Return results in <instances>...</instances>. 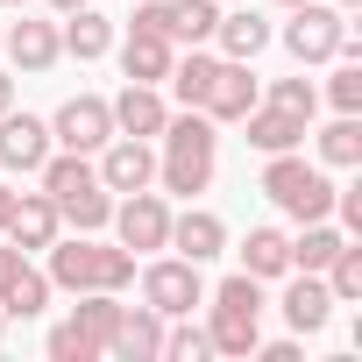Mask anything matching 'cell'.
Returning a JSON list of instances; mask_svg holds the SVG:
<instances>
[{
    "label": "cell",
    "mask_w": 362,
    "mask_h": 362,
    "mask_svg": "<svg viewBox=\"0 0 362 362\" xmlns=\"http://www.w3.org/2000/svg\"><path fill=\"white\" fill-rule=\"evenodd\" d=\"M163 149H156V185L163 192H177V199H199L206 185H214V156H221V128L199 114V107H185V114H170L163 121V135H156Z\"/></svg>",
    "instance_id": "1"
},
{
    "label": "cell",
    "mask_w": 362,
    "mask_h": 362,
    "mask_svg": "<svg viewBox=\"0 0 362 362\" xmlns=\"http://www.w3.org/2000/svg\"><path fill=\"white\" fill-rule=\"evenodd\" d=\"M50 291H128L135 284V249H121V242H93V235H57L50 249Z\"/></svg>",
    "instance_id": "2"
},
{
    "label": "cell",
    "mask_w": 362,
    "mask_h": 362,
    "mask_svg": "<svg viewBox=\"0 0 362 362\" xmlns=\"http://www.w3.org/2000/svg\"><path fill=\"white\" fill-rule=\"evenodd\" d=\"M43 192L57 199V214L78 228V235H100L107 221H114V192L100 185V170H93V156H78V149H50L43 156Z\"/></svg>",
    "instance_id": "3"
},
{
    "label": "cell",
    "mask_w": 362,
    "mask_h": 362,
    "mask_svg": "<svg viewBox=\"0 0 362 362\" xmlns=\"http://www.w3.org/2000/svg\"><path fill=\"white\" fill-rule=\"evenodd\" d=\"M199 305H206V341H214V355H256V341H263V284H256L249 270L221 277Z\"/></svg>",
    "instance_id": "4"
},
{
    "label": "cell",
    "mask_w": 362,
    "mask_h": 362,
    "mask_svg": "<svg viewBox=\"0 0 362 362\" xmlns=\"http://www.w3.org/2000/svg\"><path fill=\"white\" fill-rule=\"evenodd\" d=\"M263 199L305 228V221H327L334 214V177H327V163H305L298 149H277L263 163Z\"/></svg>",
    "instance_id": "5"
},
{
    "label": "cell",
    "mask_w": 362,
    "mask_h": 362,
    "mask_svg": "<svg viewBox=\"0 0 362 362\" xmlns=\"http://www.w3.org/2000/svg\"><path fill=\"white\" fill-rule=\"evenodd\" d=\"M121 327V291H78L71 320L50 327V362H100Z\"/></svg>",
    "instance_id": "6"
},
{
    "label": "cell",
    "mask_w": 362,
    "mask_h": 362,
    "mask_svg": "<svg viewBox=\"0 0 362 362\" xmlns=\"http://www.w3.org/2000/svg\"><path fill=\"white\" fill-rule=\"evenodd\" d=\"M50 142L57 149H78V156H100L114 142V107L100 93H71L57 114H50Z\"/></svg>",
    "instance_id": "7"
},
{
    "label": "cell",
    "mask_w": 362,
    "mask_h": 362,
    "mask_svg": "<svg viewBox=\"0 0 362 362\" xmlns=\"http://www.w3.org/2000/svg\"><path fill=\"white\" fill-rule=\"evenodd\" d=\"M214 22H221V0H135L128 29H156L170 43H214Z\"/></svg>",
    "instance_id": "8"
},
{
    "label": "cell",
    "mask_w": 362,
    "mask_h": 362,
    "mask_svg": "<svg viewBox=\"0 0 362 362\" xmlns=\"http://www.w3.org/2000/svg\"><path fill=\"white\" fill-rule=\"evenodd\" d=\"M341 36H348V22H341V8H327V0H305V8H291V22H284V50L298 64H334Z\"/></svg>",
    "instance_id": "9"
},
{
    "label": "cell",
    "mask_w": 362,
    "mask_h": 362,
    "mask_svg": "<svg viewBox=\"0 0 362 362\" xmlns=\"http://www.w3.org/2000/svg\"><path fill=\"white\" fill-rule=\"evenodd\" d=\"M107 228H114V242H121V249L149 256V249H163V242H170V206H163V192H149V185H142V192H121V199H114V221H107Z\"/></svg>",
    "instance_id": "10"
},
{
    "label": "cell",
    "mask_w": 362,
    "mask_h": 362,
    "mask_svg": "<svg viewBox=\"0 0 362 362\" xmlns=\"http://www.w3.org/2000/svg\"><path fill=\"white\" fill-rule=\"evenodd\" d=\"M199 298H206V277H199V263H185V256H156V263H142V305H156L163 320L192 313Z\"/></svg>",
    "instance_id": "11"
},
{
    "label": "cell",
    "mask_w": 362,
    "mask_h": 362,
    "mask_svg": "<svg viewBox=\"0 0 362 362\" xmlns=\"http://www.w3.org/2000/svg\"><path fill=\"white\" fill-rule=\"evenodd\" d=\"M50 305V277L8 242V249H0V313H8V320H36Z\"/></svg>",
    "instance_id": "12"
},
{
    "label": "cell",
    "mask_w": 362,
    "mask_h": 362,
    "mask_svg": "<svg viewBox=\"0 0 362 362\" xmlns=\"http://www.w3.org/2000/svg\"><path fill=\"white\" fill-rule=\"evenodd\" d=\"M100 185L121 199V192H142V185H156V149L142 142V135H114L107 149H100Z\"/></svg>",
    "instance_id": "13"
},
{
    "label": "cell",
    "mask_w": 362,
    "mask_h": 362,
    "mask_svg": "<svg viewBox=\"0 0 362 362\" xmlns=\"http://www.w3.org/2000/svg\"><path fill=\"white\" fill-rule=\"evenodd\" d=\"M0 235H8L22 256H36V249H50V242L64 235V214H57L50 192H15V214H8V228H0Z\"/></svg>",
    "instance_id": "14"
},
{
    "label": "cell",
    "mask_w": 362,
    "mask_h": 362,
    "mask_svg": "<svg viewBox=\"0 0 362 362\" xmlns=\"http://www.w3.org/2000/svg\"><path fill=\"white\" fill-rule=\"evenodd\" d=\"M256 100H263L256 71H249V64H235V57H221V71H214V86H206V107H199V114H206L214 128H228V121H242Z\"/></svg>",
    "instance_id": "15"
},
{
    "label": "cell",
    "mask_w": 362,
    "mask_h": 362,
    "mask_svg": "<svg viewBox=\"0 0 362 362\" xmlns=\"http://www.w3.org/2000/svg\"><path fill=\"white\" fill-rule=\"evenodd\" d=\"M284 277H291V270H284ZM277 313L291 320V334H298V341H305V334H320V327L334 320V291H327V277H320V270H298V277L284 284Z\"/></svg>",
    "instance_id": "16"
},
{
    "label": "cell",
    "mask_w": 362,
    "mask_h": 362,
    "mask_svg": "<svg viewBox=\"0 0 362 362\" xmlns=\"http://www.w3.org/2000/svg\"><path fill=\"white\" fill-rule=\"evenodd\" d=\"M107 107H114V135H142V142H156V135H163V121H170L163 86H121Z\"/></svg>",
    "instance_id": "17"
},
{
    "label": "cell",
    "mask_w": 362,
    "mask_h": 362,
    "mask_svg": "<svg viewBox=\"0 0 362 362\" xmlns=\"http://www.w3.org/2000/svg\"><path fill=\"white\" fill-rule=\"evenodd\" d=\"M163 249H177L185 263H214L228 249V221L206 214V206H185V214H170V242Z\"/></svg>",
    "instance_id": "18"
},
{
    "label": "cell",
    "mask_w": 362,
    "mask_h": 362,
    "mask_svg": "<svg viewBox=\"0 0 362 362\" xmlns=\"http://www.w3.org/2000/svg\"><path fill=\"white\" fill-rule=\"evenodd\" d=\"M242 128H249V149H263V156H277V149H298V142L313 135V121H305V114H291V107H270V100H256V107L242 114Z\"/></svg>",
    "instance_id": "19"
},
{
    "label": "cell",
    "mask_w": 362,
    "mask_h": 362,
    "mask_svg": "<svg viewBox=\"0 0 362 362\" xmlns=\"http://www.w3.org/2000/svg\"><path fill=\"white\" fill-rule=\"evenodd\" d=\"M43 156H50V121H36V114H0V163L8 170H43Z\"/></svg>",
    "instance_id": "20"
},
{
    "label": "cell",
    "mask_w": 362,
    "mask_h": 362,
    "mask_svg": "<svg viewBox=\"0 0 362 362\" xmlns=\"http://www.w3.org/2000/svg\"><path fill=\"white\" fill-rule=\"evenodd\" d=\"M170 57H177V43L156 36V29H128V43H121L128 86H163V78H170Z\"/></svg>",
    "instance_id": "21"
},
{
    "label": "cell",
    "mask_w": 362,
    "mask_h": 362,
    "mask_svg": "<svg viewBox=\"0 0 362 362\" xmlns=\"http://www.w3.org/2000/svg\"><path fill=\"white\" fill-rule=\"evenodd\" d=\"M121 362H156L163 355V313L156 305H121V327H114V348Z\"/></svg>",
    "instance_id": "22"
},
{
    "label": "cell",
    "mask_w": 362,
    "mask_h": 362,
    "mask_svg": "<svg viewBox=\"0 0 362 362\" xmlns=\"http://www.w3.org/2000/svg\"><path fill=\"white\" fill-rule=\"evenodd\" d=\"M214 43H221V57H235V64H256V57L270 50V22H263L256 8H242V15H221V22H214Z\"/></svg>",
    "instance_id": "23"
},
{
    "label": "cell",
    "mask_w": 362,
    "mask_h": 362,
    "mask_svg": "<svg viewBox=\"0 0 362 362\" xmlns=\"http://www.w3.org/2000/svg\"><path fill=\"white\" fill-rule=\"evenodd\" d=\"M8 57H15L22 71H50V64L64 57L57 22H15V29H8Z\"/></svg>",
    "instance_id": "24"
},
{
    "label": "cell",
    "mask_w": 362,
    "mask_h": 362,
    "mask_svg": "<svg viewBox=\"0 0 362 362\" xmlns=\"http://www.w3.org/2000/svg\"><path fill=\"white\" fill-rule=\"evenodd\" d=\"M57 36H64V50H71L78 64H93V57H107V50H114V22H107L100 8H71Z\"/></svg>",
    "instance_id": "25"
},
{
    "label": "cell",
    "mask_w": 362,
    "mask_h": 362,
    "mask_svg": "<svg viewBox=\"0 0 362 362\" xmlns=\"http://www.w3.org/2000/svg\"><path fill=\"white\" fill-rule=\"evenodd\" d=\"M242 270H249L256 284L284 277V270H291V235H284V228H249V242H242Z\"/></svg>",
    "instance_id": "26"
},
{
    "label": "cell",
    "mask_w": 362,
    "mask_h": 362,
    "mask_svg": "<svg viewBox=\"0 0 362 362\" xmlns=\"http://www.w3.org/2000/svg\"><path fill=\"white\" fill-rule=\"evenodd\" d=\"M214 71H221V57L192 43V57H170V78H163V86H170V100H177V107H206Z\"/></svg>",
    "instance_id": "27"
},
{
    "label": "cell",
    "mask_w": 362,
    "mask_h": 362,
    "mask_svg": "<svg viewBox=\"0 0 362 362\" xmlns=\"http://www.w3.org/2000/svg\"><path fill=\"white\" fill-rule=\"evenodd\" d=\"M313 142H320V163H334V170H355L362 163V121L355 114H334Z\"/></svg>",
    "instance_id": "28"
},
{
    "label": "cell",
    "mask_w": 362,
    "mask_h": 362,
    "mask_svg": "<svg viewBox=\"0 0 362 362\" xmlns=\"http://www.w3.org/2000/svg\"><path fill=\"white\" fill-rule=\"evenodd\" d=\"M341 242H348L341 228H327V221H305V228H298V242H291V270H327Z\"/></svg>",
    "instance_id": "29"
},
{
    "label": "cell",
    "mask_w": 362,
    "mask_h": 362,
    "mask_svg": "<svg viewBox=\"0 0 362 362\" xmlns=\"http://www.w3.org/2000/svg\"><path fill=\"white\" fill-rule=\"evenodd\" d=\"M320 277H327L334 305H355V298H362V249H355V242H341V249H334V263H327Z\"/></svg>",
    "instance_id": "30"
},
{
    "label": "cell",
    "mask_w": 362,
    "mask_h": 362,
    "mask_svg": "<svg viewBox=\"0 0 362 362\" xmlns=\"http://www.w3.org/2000/svg\"><path fill=\"white\" fill-rule=\"evenodd\" d=\"M163 355L170 362H199V355H214V341H206V327H192V313H177V327L163 320Z\"/></svg>",
    "instance_id": "31"
},
{
    "label": "cell",
    "mask_w": 362,
    "mask_h": 362,
    "mask_svg": "<svg viewBox=\"0 0 362 362\" xmlns=\"http://www.w3.org/2000/svg\"><path fill=\"white\" fill-rule=\"evenodd\" d=\"M327 100H334V114H362V64L341 57V71L327 78Z\"/></svg>",
    "instance_id": "32"
},
{
    "label": "cell",
    "mask_w": 362,
    "mask_h": 362,
    "mask_svg": "<svg viewBox=\"0 0 362 362\" xmlns=\"http://www.w3.org/2000/svg\"><path fill=\"white\" fill-rule=\"evenodd\" d=\"M263 100H270V107H291V114H305V121H313V107H320L313 78H277V86H270Z\"/></svg>",
    "instance_id": "33"
},
{
    "label": "cell",
    "mask_w": 362,
    "mask_h": 362,
    "mask_svg": "<svg viewBox=\"0 0 362 362\" xmlns=\"http://www.w3.org/2000/svg\"><path fill=\"white\" fill-rule=\"evenodd\" d=\"M334 214H341V228H348V235H362V185L334 192Z\"/></svg>",
    "instance_id": "34"
},
{
    "label": "cell",
    "mask_w": 362,
    "mask_h": 362,
    "mask_svg": "<svg viewBox=\"0 0 362 362\" xmlns=\"http://www.w3.org/2000/svg\"><path fill=\"white\" fill-rule=\"evenodd\" d=\"M256 355H263V362H298V355H305V348H298V341H270V348H263V341H256Z\"/></svg>",
    "instance_id": "35"
},
{
    "label": "cell",
    "mask_w": 362,
    "mask_h": 362,
    "mask_svg": "<svg viewBox=\"0 0 362 362\" xmlns=\"http://www.w3.org/2000/svg\"><path fill=\"white\" fill-rule=\"evenodd\" d=\"M8 214H15V185H0V228H8Z\"/></svg>",
    "instance_id": "36"
},
{
    "label": "cell",
    "mask_w": 362,
    "mask_h": 362,
    "mask_svg": "<svg viewBox=\"0 0 362 362\" xmlns=\"http://www.w3.org/2000/svg\"><path fill=\"white\" fill-rule=\"evenodd\" d=\"M8 107H15V78H8V71H0V114H8Z\"/></svg>",
    "instance_id": "37"
},
{
    "label": "cell",
    "mask_w": 362,
    "mask_h": 362,
    "mask_svg": "<svg viewBox=\"0 0 362 362\" xmlns=\"http://www.w3.org/2000/svg\"><path fill=\"white\" fill-rule=\"evenodd\" d=\"M50 8H57V15H71V8H93V0H50Z\"/></svg>",
    "instance_id": "38"
},
{
    "label": "cell",
    "mask_w": 362,
    "mask_h": 362,
    "mask_svg": "<svg viewBox=\"0 0 362 362\" xmlns=\"http://www.w3.org/2000/svg\"><path fill=\"white\" fill-rule=\"evenodd\" d=\"M334 8H341V15H348V8H362V0H334Z\"/></svg>",
    "instance_id": "39"
},
{
    "label": "cell",
    "mask_w": 362,
    "mask_h": 362,
    "mask_svg": "<svg viewBox=\"0 0 362 362\" xmlns=\"http://www.w3.org/2000/svg\"><path fill=\"white\" fill-rule=\"evenodd\" d=\"M277 8H305V0H277Z\"/></svg>",
    "instance_id": "40"
},
{
    "label": "cell",
    "mask_w": 362,
    "mask_h": 362,
    "mask_svg": "<svg viewBox=\"0 0 362 362\" xmlns=\"http://www.w3.org/2000/svg\"><path fill=\"white\" fill-rule=\"evenodd\" d=\"M0 8H22V0H0Z\"/></svg>",
    "instance_id": "41"
},
{
    "label": "cell",
    "mask_w": 362,
    "mask_h": 362,
    "mask_svg": "<svg viewBox=\"0 0 362 362\" xmlns=\"http://www.w3.org/2000/svg\"><path fill=\"white\" fill-rule=\"evenodd\" d=\"M0 334H8V313H0Z\"/></svg>",
    "instance_id": "42"
}]
</instances>
